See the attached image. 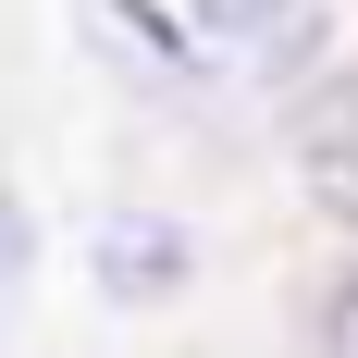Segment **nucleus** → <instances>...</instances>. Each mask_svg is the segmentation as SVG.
<instances>
[{"label": "nucleus", "instance_id": "f257e3e1", "mask_svg": "<svg viewBox=\"0 0 358 358\" xmlns=\"http://www.w3.org/2000/svg\"><path fill=\"white\" fill-rule=\"evenodd\" d=\"M296 173L334 222H358V74H322L296 99Z\"/></svg>", "mask_w": 358, "mask_h": 358}, {"label": "nucleus", "instance_id": "f03ea898", "mask_svg": "<svg viewBox=\"0 0 358 358\" xmlns=\"http://www.w3.org/2000/svg\"><path fill=\"white\" fill-rule=\"evenodd\" d=\"M222 37V62H259V74H296L322 50V0H198Z\"/></svg>", "mask_w": 358, "mask_h": 358}, {"label": "nucleus", "instance_id": "7ed1b4c3", "mask_svg": "<svg viewBox=\"0 0 358 358\" xmlns=\"http://www.w3.org/2000/svg\"><path fill=\"white\" fill-rule=\"evenodd\" d=\"M99 285H111V296H173V285H185V235L148 222V210H111V222H99Z\"/></svg>", "mask_w": 358, "mask_h": 358}, {"label": "nucleus", "instance_id": "20e7f679", "mask_svg": "<svg viewBox=\"0 0 358 358\" xmlns=\"http://www.w3.org/2000/svg\"><path fill=\"white\" fill-rule=\"evenodd\" d=\"M13 272H25V210L0 198V285H13Z\"/></svg>", "mask_w": 358, "mask_h": 358}, {"label": "nucleus", "instance_id": "39448f33", "mask_svg": "<svg viewBox=\"0 0 358 358\" xmlns=\"http://www.w3.org/2000/svg\"><path fill=\"white\" fill-rule=\"evenodd\" d=\"M334 358H358V285L334 296Z\"/></svg>", "mask_w": 358, "mask_h": 358}]
</instances>
